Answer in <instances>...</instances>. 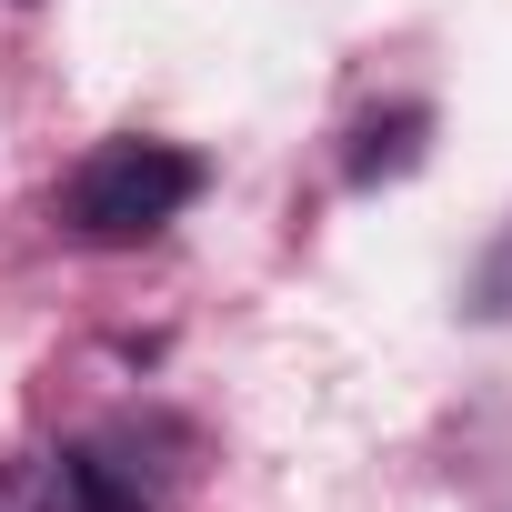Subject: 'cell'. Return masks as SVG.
<instances>
[{"mask_svg":"<svg viewBox=\"0 0 512 512\" xmlns=\"http://www.w3.org/2000/svg\"><path fill=\"white\" fill-rule=\"evenodd\" d=\"M422 131H432V111H422V101H392V111H372V121L352 131L342 171H352V181H392V171L422 161Z\"/></svg>","mask_w":512,"mask_h":512,"instance_id":"cell-2","label":"cell"},{"mask_svg":"<svg viewBox=\"0 0 512 512\" xmlns=\"http://www.w3.org/2000/svg\"><path fill=\"white\" fill-rule=\"evenodd\" d=\"M41 512H141V492H131V482H121L101 452H51Z\"/></svg>","mask_w":512,"mask_h":512,"instance_id":"cell-3","label":"cell"},{"mask_svg":"<svg viewBox=\"0 0 512 512\" xmlns=\"http://www.w3.org/2000/svg\"><path fill=\"white\" fill-rule=\"evenodd\" d=\"M472 312H482V322H512V241L482 262V282H472Z\"/></svg>","mask_w":512,"mask_h":512,"instance_id":"cell-4","label":"cell"},{"mask_svg":"<svg viewBox=\"0 0 512 512\" xmlns=\"http://www.w3.org/2000/svg\"><path fill=\"white\" fill-rule=\"evenodd\" d=\"M191 201H201V161L191 151H171V141H101L61 181V231L121 251V241H151L161 221H181Z\"/></svg>","mask_w":512,"mask_h":512,"instance_id":"cell-1","label":"cell"},{"mask_svg":"<svg viewBox=\"0 0 512 512\" xmlns=\"http://www.w3.org/2000/svg\"><path fill=\"white\" fill-rule=\"evenodd\" d=\"M0 512H11V482H0Z\"/></svg>","mask_w":512,"mask_h":512,"instance_id":"cell-5","label":"cell"}]
</instances>
